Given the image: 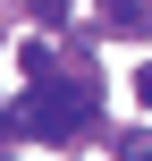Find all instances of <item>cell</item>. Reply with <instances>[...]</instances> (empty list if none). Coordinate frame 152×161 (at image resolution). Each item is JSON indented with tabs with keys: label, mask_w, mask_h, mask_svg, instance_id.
<instances>
[{
	"label": "cell",
	"mask_w": 152,
	"mask_h": 161,
	"mask_svg": "<svg viewBox=\"0 0 152 161\" xmlns=\"http://www.w3.org/2000/svg\"><path fill=\"white\" fill-rule=\"evenodd\" d=\"M17 127L42 136V144H76V136L93 127V102H85V85H68V76H34V93L17 102Z\"/></svg>",
	"instance_id": "6da1fadb"
},
{
	"label": "cell",
	"mask_w": 152,
	"mask_h": 161,
	"mask_svg": "<svg viewBox=\"0 0 152 161\" xmlns=\"http://www.w3.org/2000/svg\"><path fill=\"white\" fill-rule=\"evenodd\" d=\"M127 161H152V144H144V136H127Z\"/></svg>",
	"instance_id": "3957f363"
},
{
	"label": "cell",
	"mask_w": 152,
	"mask_h": 161,
	"mask_svg": "<svg viewBox=\"0 0 152 161\" xmlns=\"http://www.w3.org/2000/svg\"><path fill=\"white\" fill-rule=\"evenodd\" d=\"M25 8H42V17H59V8H68V0H25Z\"/></svg>",
	"instance_id": "277c9868"
},
{
	"label": "cell",
	"mask_w": 152,
	"mask_h": 161,
	"mask_svg": "<svg viewBox=\"0 0 152 161\" xmlns=\"http://www.w3.org/2000/svg\"><path fill=\"white\" fill-rule=\"evenodd\" d=\"M102 34H152V0H102Z\"/></svg>",
	"instance_id": "7a4b0ae2"
},
{
	"label": "cell",
	"mask_w": 152,
	"mask_h": 161,
	"mask_svg": "<svg viewBox=\"0 0 152 161\" xmlns=\"http://www.w3.org/2000/svg\"><path fill=\"white\" fill-rule=\"evenodd\" d=\"M135 93H144V110H152V68H144V76H135Z\"/></svg>",
	"instance_id": "5b68a950"
}]
</instances>
